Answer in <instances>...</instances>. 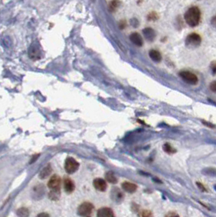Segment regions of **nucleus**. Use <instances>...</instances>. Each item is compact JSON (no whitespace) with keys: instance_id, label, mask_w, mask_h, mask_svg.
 Returning a JSON list of instances; mask_svg holds the SVG:
<instances>
[{"instance_id":"9","label":"nucleus","mask_w":216,"mask_h":217,"mask_svg":"<svg viewBox=\"0 0 216 217\" xmlns=\"http://www.w3.org/2000/svg\"><path fill=\"white\" fill-rule=\"evenodd\" d=\"M122 188L124 191L127 193H130V194H132V193H135L137 190V185L136 184H133L132 182L129 181H125L122 184Z\"/></svg>"},{"instance_id":"1","label":"nucleus","mask_w":216,"mask_h":217,"mask_svg":"<svg viewBox=\"0 0 216 217\" xmlns=\"http://www.w3.org/2000/svg\"><path fill=\"white\" fill-rule=\"evenodd\" d=\"M200 19H201V12L197 7H192L185 14V21L191 27L197 26L199 24Z\"/></svg>"},{"instance_id":"14","label":"nucleus","mask_w":216,"mask_h":217,"mask_svg":"<svg viewBox=\"0 0 216 217\" xmlns=\"http://www.w3.org/2000/svg\"><path fill=\"white\" fill-rule=\"evenodd\" d=\"M105 179L108 182L111 184H117L118 182V179L117 177L115 176V175L112 171H108V172L105 174Z\"/></svg>"},{"instance_id":"27","label":"nucleus","mask_w":216,"mask_h":217,"mask_svg":"<svg viewBox=\"0 0 216 217\" xmlns=\"http://www.w3.org/2000/svg\"><path fill=\"white\" fill-rule=\"evenodd\" d=\"M177 215H178L177 214H171V213H170V214L166 215V216H177Z\"/></svg>"},{"instance_id":"4","label":"nucleus","mask_w":216,"mask_h":217,"mask_svg":"<svg viewBox=\"0 0 216 217\" xmlns=\"http://www.w3.org/2000/svg\"><path fill=\"white\" fill-rule=\"evenodd\" d=\"M79 163L74 158L68 157L65 162V169L69 174H73L79 169Z\"/></svg>"},{"instance_id":"15","label":"nucleus","mask_w":216,"mask_h":217,"mask_svg":"<svg viewBox=\"0 0 216 217\" xmlns=\"http://www.w3.org/2000/svg\"><path fill=\"white\" fill-rule=\"evenodd\" d=\"M51 167H50V165H47V167L42 169V171L40 172V174H39V177H40L41 179H45L46 177H47L49 175H50V174H51Z\"/></svg>"},{"instance_id":"19","label":"nucleus","mask_w":216,"mask_h":217,"mask_svg":"<svg viewBox=\"0 0 216 217\" xmlns=\"http://www.w3.org/2000/svg\"><path fill=\"white\" fill-rule=\"evenodd\" d=\"M140 216H144V217H149L153 215V213L151 212L150 211H148V210H145V211H142L140 213Z\"/></svg>"},{"instance_id":"24","label":"nucleus","mask_w":216,"mask_h":217,"mask_svg":"<svg viewBox=\"0 0 216 217\" xmlns=\"http://www.w3.org/2000/svg\"><path fill=\"white\" fill-rule=\"evenodd\" d=\"M197 187L199 188L200 190H201V191H206V188L204 187V185H201V183H197Z\"/></svg>"},{"instance_id":"18","label":"nucleus","mask_w":216,"mask_h":217,"mask_svg":"<svg viewBox=\"0 0 216 217\" xmlns=\"http://www.w3.org/2000/svg\"><path fill=\"white\" fill-rule=\"evenodd\" d=\"M157 15L156 12H150L148 15V21H156L157 19Z\"/></svg>"},{"instance_id":"17","label":"nucleus","mask_w":216,"mask_h":217,"mask_svg":"<svg viewBox=\"0 0 216 217\" xmlns=\"http://www.w3.org/2000/svg\"><path fill=\"white\" fill-rule=\"evenodd\" d=\"M163 150L168 154H175V153L176 152V150H175L174 148L172 147V146L168 143H166L163 145Z\"/></svg>"},{"instance_id":"10","label":"nucleus","mask_w":216,"mask_h":217,"mask_svg":"<svg viewBox=\"0 0 216 217\" xmlns=\"http://www.w3.org/2000/svg\"><path fill=\"white\" fill-rule=\"evenodd\" d=\"M97 216L99 217H113L114 216L113 211L108 207H102L97 211Z\"/></svg>"},{"instance_id":"22","label":"nucleus","mask_w":216,"mask_h":217,"mask_svg":"<svg viewBox=\"0 0 216 217\" xmlns=\"http://www.w3.org/2000/svg\"><path fill=\"white\" fill-rule=\"evenodd\" d=\"M210 89L213 92H216V81H214L210 83Z\"/></svg>"},{"instance_id":"5","label":"nucleus","mask_w":216,"mask_h":217,"mask_svg":"<svg viewBox=\"0 0 216 217\" xmlns=\"http://www.w3.org/2000/svg\"><path fill=\"white\" fill-rule=\"evenodd\" d=\"M94 210V206L91 202H85L79 206L78 212L82 216H90Z\"/></svg>"},{"instance_id":"12","label":"nucleus","mask_w":216,"mask_h":217,"mask_svg":"<svg viewBox=\"0 0 216 217\" xmlns=\"http://www.w3.org/2000/svg\"><path fill=\"white\" fill-rule=\"evenodd\" d=\"M130 40L133 42L134 44L138 47H141L143 45V39L142 37L140 36L138 33H132L130 35Z\"/></svg>"},{"instance_id":"13","label":"nucleus","mask_w":216,"mask_h":217,"mask_svg":"<svg viewBox=\"0 0 216 217\" xmlns=\"http://www.w3.org/2000/svg\"><path fill=\"white\" fill-rule=\"evenodd\" d=\"M149 57L155 62H160L162 59L161 53L157 50H150L149 51Z\"/></svg>"},{"instance_id":"20","label":"nucleus","mask_w":216,"mask_h":217,"mask_svg":"<svg viewBox=\"0 0 216 217\" xmlns=\"http://www.w3.org/2000/svg\"><path fill=\"white\" fill-rule=\"evenodd\" d=\"M119 6V2L118 1V0H113L112 2L110 3V8L112 11H114L115 9L118 7Z\"/></svg>"},{"instance_id":"11","label":"nucleus","mask_w":216,"mask_h":217,"mask_svg":"<svg viewBox=\"0 0 216 217\" xmlns=\"http://www.w3.org/2000/svg\"><path fill=\"white\" fill-rule=\"evenodd\" d=\"M143 34L144 35V38H146L148 41H153L156 37V33L152 28H145L143 30Z\"/></svg>"},{"instance_id":"6","label":"nucleus","mask_w":216,"mask_h":217,"mask_svg":"<svg viewBox=\"0 0 216 217\" xmlns=\"http://www.w3.org/2000/svg\"><path fill=\"white\" fill-rule=\"evenodd\" d=\"M60 185H61V180L60 176L56 175H52L47 183V186L50 190L54 192H60Z\"/></svg>"},{"instance_id":"16","label":"nucleus","mask_w":216,"mask_h":217,"mask_svg":"<svg viewBox=\"0 0 216 217\" xmlns=\"http://www.w3.org/2000/svg\"><path fill=\"white\" fill-rule=\"evenodd\" d=\"M112 195H113V198L116 201L121 200V199H122L123 198V195L122 194V192L119 190H118V189L113 190Z\"/></svg>"},{"instance_id":"8","label":"nucleus","mask_w":216,"mask_h":217,"mask_svg":"<svg viewBox=\"0 0 216 217\" xmlns=\"http://www.w3.org/2000/svg\"><path fill=\"white\" fill-rule=\"evenodd\" d=\"M64 190L67 194H71L75 190V185L72 180L70 178H65L64 180Z\"/></svg>"},{"instance_id":"25","label":"nucleus","mask_w":216,"mask_h":217,"mask_svg":"<svg viewBox=\"0 0 216 217\" xmlns=\"http://www.w3.org/2000/svg\"><path fill=\"white\" fill-rule=\"evenodd\" d=\"M131 22H132V25H133L134 27H137V25H139V22H138V21L136 19H132Z\"/></svg>"},{"instance_id":"2","label":"nucleus","mask_w":216,"mask_h":217,"mask_svg":"<svg viewBox=\"0 0 216 217\" xmlns=\"http://www.w3.org/2000/svg\"><path fill=\"white\" fill-rule=\"evenodd\" d=\"M180 77L182 78L185 82L190 85H196L198 82V78L195 74L189 70H182L179 74Z\"/></svg>"},{"instance_id":"26","label":"nucleus","mask_w":216,"mask_h":217,"mask_svg":"<svg viewBox=\"0 0 216 217\" xmlns=\"http://www.w3.org/2000/svg\"><path fill=\"white\" fill-rule=\"evenodd\" d=\"M125 26H126V22H125V21H121V23H120V28H121V29H123V28H124V27H125Z\"/></svg>"},{"instance_id":"3","label":"nucleus","mask_w":216,"mask_h":217,"mask_svg":"<svg viewBox=\"0 0 216 217\" xmlns=\"http://www.w3.org/2000/svg\"><path fill=\"white\" fill-rule=\"evenodd\" d=\"M201 42V38L199 34L193 33L188 35L185 40V44L189 48H196L199 47Z\"/></svg>"},{"instance_id":"7","label":"nucleus","mask_w":216,"mask_h":217,"mask_svg":"<svg viewBox=\"0 0 216 217\" xmlns=\"http://www.w3.org/2000/svg\"><path fill=\"white\" fill-rule=\"evenodd\" d=\"M93 185L95 190L100 192H104L107 189V183L104 179H101V178H96L94 180Z\"/></svg>"},{"instance_id":"21","label":"nucleus","mask_w":216,"mask_h":217,"mask_svg":"<svg viewBox=\"0 0 216 217\" xmlns=\"http://www.w3.org/2000/svg\"><path fill=\"white\" fill-rule=\"evenodd\" d=\"M210 68H211V70H212V73H213V74H216V61H213V62L210 64Z\"/></svg>"},{"instance_id":"23","label":"nucleus","mask_w":216,"mask_h":217,"mask_svg":"<svg viewBox=\"0 0 216 217\" xmlns=\"http://www.w3.org/2000/svg\"><path fill=\"white\" fill-rule=\"evenodd\" d=\"M211 25L214 29H216V16H214L211 19Z\"/></svg>"}]
</instances>
